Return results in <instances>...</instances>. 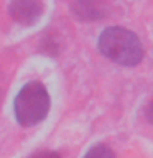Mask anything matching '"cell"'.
I'll return each mask as SVG.
<instances>
[{
    "label": "cell",
    "mask_w": 153,
    "mask_h": 158,
    "mask_svg": "<svg viewBox=\"0 0 153 158\" xmlns=\"http://www.w3.org/2000/svg\"><path fill=\"white\" fill-rule=\"evenodd\" d=\"M147 118H148L150 123H153V101L150 102V106H148V109H147Z\"/></svg>",
    "instance_id": "7"
},
{
    "label": "cell",
    "mask_w": 153,
    "mask_h": 158,
    "mask_svg": "<svg viewBox=\"0 0 153 158\" xmlns=\"http://www.w3.org/2000/svg\"><path fill=\"white\" fill-rule=\"evenodd\" d=\"M82 158H115V155H114V152L109 147L102 145V143H97V145L89 148Z\"/></svg>",
    "instance_id": "5"
},
{
    "label": "cell",
    "mask_w": 153,
    "mask_h": 158,
    "mask_svg": "<svg viewBox=\"0 0 153 158\" xmlns=\"http://www.w3.org/2000/svg\"><path fill=\"white\" fill-rule=\"evenodd\" d=\"M49 96L41 82H28L15 97V117L20 125L33 127L48 115Z\"/></svg>",
    "instance_id": "2"
},
{
    "label": "cell",
    "mask_w": 153,
    "mask_h": 158,
    "mask_svg": "<svg viewBox=\"0 0 153 158\" xmlns=\"http://www.w3.org/2000/svg\"><path fill=\"white\" fill-rule=\"evenodd\" d=\"M99 51L120 66H137L143 59V48L138 36L122 27H109L101 33L97 41Z\"/></svg>",
    "instance_id": "1"
},
{
    "label": "cell",
    "mask_w": 153,
    "mask_h": 158,
    "mask_svg": "<svg viewBox=\"0 0 153 158\" xmlns=\"http://www.w3.org/2000/svg\"><path fill=\"white\" fill-rule=\"evenodd\" d=\"M30 158H61L59 156V153L56 152H49V150H43V152H36L33 153Z\"/></svg>",
    "instance_id": "6"
},
{
    "label": "cell",
    "mask_w": 153,
    "mask_h": 158,
    "mask_svg": "<svg viewBox=\"0 0 153 158\" xmlns=\"http://www.w3.org/2000/svg\"><path fill=\"white\" fill-rule=\"evenodd\" d=\"M41 0H12L8 5V12L17 23L33 25L43 15Z\"/></svg>",
    "instance_id": "3"
},
{
    "label": "cell",
    "mask_w": 153,
    "mask_h": 158,
    "mask_svg": "<svg viewBox=\"0 0 153 158\" xmlns=\"http://www.w3.org/2000/svg\"><path fill=\"white\" fill-rule=\"evenodd\" d=\"M72 12L81 20H97L105 15V5L102 0H74Z\"/></svg>",
    "instance_id": "4"
}]
</instances>
